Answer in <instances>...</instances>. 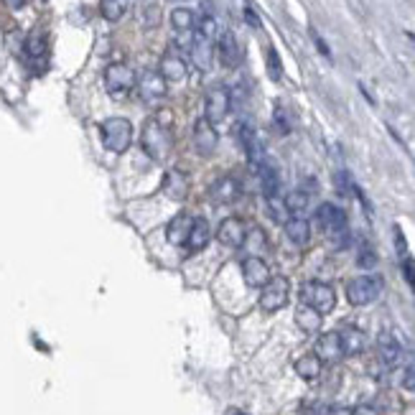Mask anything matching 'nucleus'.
I'll return each mask as SVG.
<instances>
[{
	"label": "nucleus",
	"instance_id": "nucleus-8",
	"mask_svg": "<svg viewBox=\"0 0 415 415\" xmlns=\"http://www.w3.org/2000/svg\"><path fill=\"white\" fill-rule=\"evenodd\" d=\"M136 81H138L136 72L123 62L110 64L108 69H105V87H108L110 95H127L136 87Z\"/></svg>",
	"mask_w": 415,
	"mask_h": 415
},
{
	"label": "nucleus",
	"instance_id": "nucleus-22",
	"mask_svg": "<svg viewBox=\"0 0 415 415\" xmlns=\"http://www.w3.org/2000/svg\"><path fill=\"white\" fill-rule=\"evenodd\" d=\"M339 342H342L344 357H354V354H360L367 347V336L357 326H344L342 331H339Z\"/></svg>",
	"mask_w": 415,
	"mask_h": 415
},
{
	"label": "nucleus",
	"instance_id": "nucleus-3",
	"mask_svg": "<svg viewBox=\"0 0 415 415\" xmlns=\"http://www.w3.org/2000/svg\"><path fill=\"white\" fill-rule=\"evenodd\" d=\"M385 288V283L379 275H360L347 283V301L352 306H367V303H375Z\"/></svg>",
	"mask_w": 415,
	"mask_h": 415
},
{
	"label": "nucleus",
	"instance_id": "nucleus-43",
	"mask_svg": "<svg viewBox=\"0 0 415 415\" xmlns=\"http://www.w3.org/2000/svg\"><path fill=\"white\" fill-rule=\"evenodd\" d=\"M329 415H349V410H344V407H331Z\"/></svg>",
	"mask_w": 415,
	"mask_h": 415
},
{
	"label": "nucleus",
	"instance_id": "nucleus-25",
	"mask_svg": "<svg viewBox=\"0 0 415 415\" xmlns=\"http://www.w3.org/2000/svg\"><path fill=\"white\" fill-rule=\"evenodd\" d=\"M286 235H288V240L293 244H308V240H311V225H308L306 217H290L288 222H286Z\"/></svg>",
	"mask_w": 415,
	"mask_h": 415
},
{
	"label": "nucleus",
	"instance_id": "nucleus-14",
	"mask_svg": "<svg viewBox=\"0 0 415 415\" xmlns=\"http://www.w3.org/2000/svg\"><path fill=\"white\" fill-rule=\"evenodd\" d=\"M209 197L214 204H232L237 197H240V181L235 176H219L212 189H209Z\"/></svg>",
	"mask_w": 415,
	"mask_h": 415
},
{
	"label": "nucleus",
	"instance_id": "nucleus-21",
	"mask_svg": "<svg viewBox=\"0 0 415 415\" xmlns=\"http://www.w3.org/2000/svg\"><path fill=\"white\" fill-rule=\"evenodd\" d=\"M257 176H260V186L265 199L275 201L280 194V176L278 171H275V166H271L268 161H260L257 163Z\"/></svg>",
	"mask_w": 415,
	"mask_h": 415
},
{
	"label": "nucleus",
	"instance_id": "nucleus-39",
	"mask_svg": "<svg viewBox=\"0 0 415 415\" xmlns=\"http://www.w3.org/2000/svg\"><path fill=\"white\" fill-rule=\"evenodd\" d=\"M349 415H377V410H375L372 405H360V407H354Z\"/></svg>",
	"mask_w": 415,
	"mask_h": 415
},
{
	"label": "nucleus",
	"instance_id": "nucleus-5",
	"mask_svg": "<svg viewBox=\"0 0 415 415\" xmlns=\"http://www.w3.org/2000/svg\"><path fill=\"white\" fill-rule=\"evenodd\" d=\"M301 303L316 308L318 314L324 316V314H329V311H334L336 293H334V288H331V286L318 283V280H311V283H306V286L301 288Z\"/></svg>",
	"mask_w": 415,
	"mask_h": 415
},
{
	"label": "nucleus",
	"instance_id": "nucleus-35",
	"mask_svg": "<svg viewBox=\"0 0 415 415\" xmlns=\"http://www.w3.org/2000/svg\"><path fill=\"white\" fill-rule=\"evenodd\" d=\"M403 388L405 390H415V362H410L403 372Z\"/></svg>",
	"mask_w": 415,
	"mask_h": 415
},
{
	"label": "nucleus",
	"instance_id": "nucleus-33",
	"mask_svg": "<svg viewBox=\"0 0 415 415\" xmlns=\"http://www.w3.org/2000/svg\"><path fill=\"white\" fill-rule=\"evenodd\" d=\"M268 72L275 81L280 79V74H283V66H280V59L275 54V49H268Z\"/></svg>",
	"mask_w": 415,
	"mask_h": 415
},
{
	"label": "nucleus",
	"instance_id": "nucleus-28",
	"mask_svg": "<svg viewBox=\"0 0 415 415\" xmlns=\"http://www.w3.org/2000/svg\"><path fill=\"white\" fill-rule=\"evenodd\" d=\"M377 352H379V360L392 367V364L400 360V344H397L390 334H382L377 342Z\"/></svg>",
	"mask_w": 415,
	"mask_h": 415
},
{
	"label": "nucleus",
	"instance_id": "nucleus-12",
	"mask_svg": "<svg viewBox=\"0 0 415 415\" xmlns=\"http://www.w3.org/2000/svg\"><path fill=\"white\" fill-rule=\"evenodd\" d=\"M242 278L250 288H262L273 275H271L268 262L262 260V257H244L242 260Z\"/></svg>",
	"mask_w": 415,
	"mask_h": 415
},
{
	"label": "nucleus",
	"instance_id": "nucleus-45",
	"mask_svg": "<svg viewBox=\"0 0 415 415\" xmlns=\"http://www.w3.org/2000/svg\"><path fill=\"white\" fill-rule=\"evenodd\" d=\"M232 415H247V413H232Z\"/></svg>",
	"mask_w": 415,
	"mask_h": 415
},
{
	"label": "nucleus",
	"instance_id": "nucleus-16",
	"mask_svg": "<svg viewBox=\"0 0 415 415\" xmlns=\"http://www.w3.org/2000/svg\"><path fill=\"white\" fill-rule=\"evenodd\" d=\"M191 227H194V217L189 212H179L166 227V240L171 244H186V240L191 235Z\"/></svg>",
	"mask_w": 415,
	"mask_h": 415
},
{
	"label": "nucleus",
	"instance_id": "nucleus-34",
	"mask_svg": "<svg viewBox=\"0 0 415 415\" xmlns=\"http://www.w3.org/2000/svg\"><path fill=\"white\" fill-rule=\"evenodd\" d=\"M403 273H405V280L410 283V288L415 290V260L410 255H403Z\"/></svg>",
	"mask_w": 415,
	"mask_h": 415
},
{
	"label": "nucleus",
	"instance_id": "nucleus-30",
	"mask_svg": "<svg viewBox=\"0 0 415 415\" xmlns=\"http://www.w3.org/2000/svg\"><path fill=\"white\" fill-rule=\"evenodd\" d=\"M265 235H262V229H257V227H255V229H250V232H247V237H244V242H242V247L244 250H247V257H260V253L262 250H265Z\"/></svg>",
	"mask_w": 415,
	"mask_h": 415
},
{
	"label": "nucleus",
	"instance_id": "nucleus-31",
	"mask_svg": "<svg viewBox=\"0 0 415 415\" xmlns=\"http://www.w3.org/2000/svg\"><path fill=\"white\" fill-rule=\"evenodd\" d=\"M308 201H311V197H308V191L296 189V191H290L288 197H286V209H288L290 214H296V217H298L301 212H306Z\"/></svg>",
	"mask_w": 415,
	"mask_h": 415
},
{
	"label": "nucleus",
	"instance_id": "nucleus-11",
	"mask_svg": "<svg viewBox=\"0 0 415 415\" xmlns=\"http://www.w3.org/2000/svg\"><path fill=\"white\" fill-rule=\"evenodd\" d=\"M244 237H247V227L240 217H227L217 229V240L225 247H242Z\"/></svg>",
	"mask_w": 415,
	"mask_h": 415
},
{
	"label": "nucleus",
	"instance_id": "nucleus-27",
	"mask_svg": "<svg viewBox=\"0 0 415 415\" xmlns=\"http://www.w3.org/2000/svg\"><path fill=\"white\" fill-rule=\"evenodd\" d=\"M296 375L301 379H316L321 375V360H318L316 354H303L301 360L296 362Z\"/></svg>",
	"mask_w": 415,
	"mask_h": 415
},
{
	"label": "nucleus",
	"instance_id": "nucleus-19",
	"mask_svg": "<svg viewBox=\"0 0 415 415\" xmlns=\"http://www.w3.org/2000/svg\"><path fill=\"white\" fill-rule=\"evenodd\" d=\"M237 133V140H240V145L244 148V153L250 155V161L257 166L260 161H265L262 158V148L260 143H257V133L253 130V125H247V123H240V125L235 127Z\"/></svg>",
	"mask_w": 415,
	"mask_h": 415
},
{
	"label": "nucleus",
	"instance_id": "nucleus-29",
	"mask_svg": "<svg viewBox=\"0 0 415 415\" xmlns=\"http://www.w3.org/2000/svg\"><path fill=\"white\" fill-rule=\"evenodd\" d=\"M99 13H102V18L110 21V23H118L127 13V0H102V3H99Z\"/></svg>",
	"mask_w": 415,
	"mask_h": 415
},
{
	"label": "nucleus",
	"instance_id": "nucleus-18",
	"mask_svg": "<svg viewBox=\"0 0 415 415\" xmlns=\"http://www.w3.org/2000/svg\"><path fill=\"white\" fill-rule=\"evenodd\" d=\"M158 74L166 81H184L186 79V62L176 51H166L158 64Z\"/></svg>",
	"mask_w": 415,
	"mask_h": 415
},
{
	"label": "nucleus",
	"instance_id": "nucleus-20",
	"mask_svg": "<svg viewBox=\"0 0 415 415\" xmlns=\"http://www.w3.org/2000/svg\"><path fill=\"white\" fill-rule=\"evenodd\" d=\"M321 362H339L344 357L342 342H339V331H329V334L318 336L316 352H314Z\"/></svg>",
	"mask_w": 415,
	"mask_h": 415
},
{
	"label": "nucleus",
	"instance_id": "nucleus-40",
	"mask_svg": "<svg viewBox=\"0 0 415 415\" xmlns=\"http://www.w3.org/2000/svg\"><path fill=\"white\" fill-rule=\"evenodd\" d=\"M244 18H247V23H250V26L260 28V18H257V16H255V13H253V10H250V8L244 10Z\"/></svg>",
	"mask_w": 415,
	"mask_h": 415
},
{
	"label": "nucleus",
	"instance_id": "nucleus-13",
	"mask_svg": "<svg viewBox=\"0 0 415 415\" xmlns=\"http://www.w3.org/2000/svg\"><path fill=\"white\" fill-rule=\"evenodd\" d=\"M217 59L222 66H227V69H235L237 64H240V59H242V54H240V44H237V38L232 31H225V34L219 36Z\"/></svg>",
	"mask_w": 415,
	"mask_h": 415
},
{
	"label": "nucleus",
	"instance_id": "nucleus-44",
	"mask_svg": "<svg viewBox=\"0 0 415 415\" xmlns=\"http://www.w3.org/2000/svg\"><path fill=\"white\" fill-rule=\"evenodd\" d=\"M168 3H186V0H168Z\"/></svg>",
	"mask_w": 415,
	"mask_h": 415
},
{
	"label": "nucleus",
	"instance_id": "nucleus-7",
	"mask_svg": "<svg viewBox=\"0 0 415 415\" xmlns=\"http://www.w3.org/2000/svg\"><path fill=\"white\" fill-rule=\"evenodd\" d=\"M138 87V97L143 99L145 105H155L161 102L166 95H168V81L163 79L161 74L153 72V69H145L136 81Z\"/></svg>",
	"mask_w": 415,
	"mask_h": 415
},
{
	"label": "nucleus",
	"instance_id": "nucleus-32",
	"mask_svg": "<svg viewBox=\"0 0 415 415\" xmlns=\"http://www.w3.org/2000/svg\"><path fill=\"white\" fill-rule=\"evenodd\" d=\"M26 54L36 62V59H44L46 56V38L44 34H31L26 41Z\"/></svg>",
	"mask_w": 415,
	"mask_h": 415
},
{
	"label": "nucleus",
	"instance_id": "nucleus-4",
	"mask_svg": "<svg viewBox=\"0 0 415 415\" xmlns=\"http://www.w3.org/2000/svg\"><path fill=\"white\" fill-rule=\"evenodd\" d=\"M316 222L334 242H339V240L347 242V237H349V232H347V214L336 204H321L316 209Z\"/></svg>",
	"mask_w": 415,
	"mask_h": 415
},
{
	"label": "nucleus",
	"instance_id": "nucleus-2",
	"mask_svg": "<svg viewBox=\"0 0 415 415\" xmlns=\"http://www.w3.org/2000/svg\"><path fill=\"white\" fill-rule=\"evenodd\" d=\"M99 136L110 153H125L133 143V125L125 118H108L99 125Z\"/></svg>",
	"mask_w": 415,
	"mask_h": 415
},
{
	"label": "nucleus",
	"instance_id": "nucleus-1",
	"mask_svg": "<svg viewBox=\"0 0 415 415\" xmlns=\"http://www.w3.org/2000/svg\"><path fill=\"white\" fill-rule=\"evenodd\" d=\"M140 145L153 161L163 163L173 151V118L168 110H161L158 115L148 120L140 133Z\"/></svg>",
	"mask_w": 415,
	"mask_h": 415
},
{
	"label": "nucleus",
	"instance_id": "nucleus-6",
	"mask_svg": "<svg viewBox=\"0 0 415 415\" xmlns=\"http://www.w3.org/2000/svg\"><path fill=\"white\" fill-rule=\"evenodd\" d=\"M288 296H290L288 278L275 275V278H271L265 286H262L260 308H262V311H268V314H275V311H280V308L288 303Z\"/></svg>",
	"mask_w": 415,
	"mask_h": 415
},
{
	"label": "nucleus",
	"instance_id": "nucleus-24",
	"mask_svg": "<svg viewBox=\"0 0 415 415\" xmlns=\"http://www.w3.org/2000/svg\"><path fill=\"white\" fill-rule=\"evenodd\" d=\"M321 314H318L316 308L306 306V303H301L296 308V324L301 331H306V334H316L318 329H321Z\"/></svg>",
	"mask_w": 415,
	"mask_h": 415
},
{
	"label": "nucleus",
	"instance_id": "nucleus-9",
	"mask_svg": "<svg viewBox=\"0 0 415 415\" xmlns=\"http://www.w3.org/2000/svg\"><path fill=\"white\" fill-rule=\"evenodd\" d=\"M229 105H232V99H229V92L225 87H212L207 92V99H204V118L214 125V123H222L227 118V112H229Z\"/></svg>",
	"mask_w": 415,
	"mask_h": 415
},
{
	"label": "nucleus",
	"instance_id": "nucleus-15",
	"mask_svg": "<svg viewBox=\"0 0 415 415\" xmlns=\"http://www.w3.org/2000/svg\"><path fill=\"white\" fill-rule=\"evenodd\" d=\"M189 176L184 171H168L166 176H163V186L161 191L166 194L168 199H173V201H184V199L189 197Z\"/></svg>",
	"mask_w": 415,
	"mask_h": 415
},
{
	"label": "nucleus",
	"instance_id": "nucleus-37",
	"mask_svg": "<svg viewBox=\"0 0 415 415\" xmlns=\"http://www.w3.org/2000/svg\"><path fill=\"white\" fill-rule=\"evenodd\" d=\"M375 253H372V250H362V255H360V265L362 268H372V265H375Z\"/></svg>",
	"mask_w": 415,
	"mask_h": 415
},
{
	"label": "nucleus",
	"instance_id": "nucleus-38",
	"mask_svg": "<svg viewBox=\"0 0 415 415\" xmlns=\"http://www.w3.org/2000/svg\"><path fill=\"white\" fill-rule=\"evenodd\" d=\"M275 125H280V133H288L290 125H288V120H286V115H283V110H275Z\"/></svg>",
	"mask_w": 415,
	"mask_h": 415
},
{
	"label": "nucleus",
	"instance_id": "nucleus-36",
	"mask_svg": "<svg viewBox=\"0 0 415 415\" xmlns=\"http://www.w3.org/2000/svg\"><path fill=\"white\" fill-rule=\"evenodd\" d=\"M145 23H148V28H153L161 23V10H158V5H148V10H145Z\"/></svg>",
	"mask_w": 415,
	"mask_h": 415
},
{
	"label": "nucleus",
	"instance_id": "nucleus-10",
	"mask_svg": "<svg viewBox=\"0 0 415 415\" xmlns=\"http://www.w3.org/2000/svg\"><path fill=\"white\" fill-rule=\"evenodd\" d=\"M217 143H219V136L217 130H214V125H212L207 118H199L197 123H194V148H197V153L207 158V155H212L217 151Z\"/></svg>",
	"mask_w": 415,
	"mask_h": 415
},
{
	"label": "nucleus",
	"instance_id": "nucleus-17",
	"mask_svg": "<svg viewBox=\"0 0 415 415\" xmlns=\"http://www.w3.org/2000/svg\"><path fill=\"white\" fill-rule=\"evenodd\" d=\"M191 59L197 64V69L209 72V69H212V62H214V41L197 34L194 41H191Z\"/></svg>",
	"mask_w": 415,
	"mask_h": 415
},
{
	"label": "nucleus",
	"instance_id": "nucleus-41",
	"mask_svg": "<svg viewBox=\"0 0 415 415\" xmlns=\"http://www.w3.org/2000/svg\"><path fill=\"white\" fill-rule=\"evenodd\" d=\"M8 8H13V10H21L23 5H26V0H3Z\"/></svg>",
	"mask_w": 415,
	"mask_h": 415
},
{
	"label": "nucleus",
	"instance_id": "nucleus-26",
	"mask_svg": "<svg viewBox=\"0 0 415 415\" xmlns=\"http://www.w3.org/2000/svg\"><path fill=\"white\" fill-rule=\"evenodd\" d=\"M171 26H173V31H179L181 36H189L191 31L197 28V16H194V10H189V8H173Z\"/></svg>",
	"mask_w": 415,
	"mask_h": 415
},
{
	"label": "nucleus",
	"instance_id": "nucleus-23",
	"mask_svg": "<svg viewBox=\"0 0 415 415\" xmlns=\"http://www.w3.org/2000/svg\"><path fill=\"white\" fill-rule=\"evenodd\" d=\"M212 240V227L204 217H197L194 219V227H191V235L186 240V247H189L191 253H201L204 247L209 244Z\"/></svg>",
	"mask_w": 415,
	"mask_h": 415
},
{
	"label": "nucleus",
	"instance_id": "nucleus-42",
	"mask_svg": "<svg viewBox=\"0 0 415 415\" xmlns=\"http://www.w3.org/2000/svg\"><path fill=\"white\" fill-rule=\"evenodd\" d=\"M314 41H316V46H318V51H321V54H324V56H331V54H329V46H326L324 41H321V38L316 36V34H314Z\"/></svg>",
	"mask_w": 415,
	"mask_h": 415
}]
</instances>
